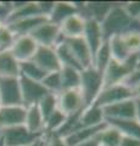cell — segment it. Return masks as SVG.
Segmentation results:
<instances>
[{
    "mask_svg": "<svg viewBox=\"0 0 140 146\" xmlns=\"http://www.w3.org/2000/svg\"><path fill=\"white\" fill-rule=\"evenodd\" d=\"M100 26L105 40L115 35H122L130 31L140 32V22L128 15L123 7V4H115L100 22Z\"/></svg>",
    "mask_w": 140,
    "mask_h": 146,
    "instance_id": "obj_1",
    "label": "cell"
},
{
    "mask_svg": "<svg viewBox=\"0 0 140 146\" xmlns=\"http://www.w3.org/2000/svg\"><path fill=\"white\" fill-rule=\"evenodd\" d=\"M140 65L137 54H133L123 62L110 60L102 74V88L123 83L125 78Z\"/></svg>",
    "mask_w": 140,
    "mask_h": 146,
    "instance_id": "obj_2",
    "label": "cell"
},
{
    "mask_svg": "<svg viewBox=\"0 0 140 146\" xmlns=\"http://www.w3.org/2000/svg\"><path fill=\"white\" fill-rule=\"evenodd\" d=\"M78 89L82 94L84 108L92 106L102 89V73L96 71L94 67L82 70Z\"/></svg>",
    "mask_w": 140,
    "mask_h": 146,
    "instance_id": "obj_3",
    "label": "cell"
},
{
    "mask_svg": "<svg viewBox=\"0 0 140 146\" xmlns=\"http://www.w3.org/2000/svg\"><path fill=\"white\" fill-rule=\"evenodd\" d=\"M129 99H135L133 89L129 88L128 85H125L124 83H119V84L102 88L93 105L102 108L117 102L125 101V100H129Z\"/></svg>",
    "mask_w": 140,
    "mask_h": 146,
    "instance_id": "obj_4",
    "label": "cell"
},
{
    "mask_svg": "<svg viewBox=\"0 0 140 146\" xmlns=\"http://www.w3.org/2000/svg\"><path fill=\"white\" fill-rule=\"evenodd\" d=\"M57 108L67 117L77 115L84 110L83 98L79 89H67L57 94Z\"/></svg>",
    "mask_w": 140,
    "mask_h": 146,
    "instance_id": "obj_5",
    "label": "cell"
},
{
    "mask_svg": "<svg viewBox=\"0 0 140 146\" xmlns=\"http://www.w3.org/2000/svg\"><path fill=\"white\" fill-rule=\"evenodd\" d=\"M29 36L34 40L38 46H51V48H55L64 38L60 33L58 26L54 25L49 21L38 26L29 34Z\"/></svg>",
    "mask_w": 140,
    "mask_h": 146,
    "instance_id": "obj_6",
    "label": "cell"
},
{
    "mask_svg": "<svg viewBox=\"0 0 140 146\" xmlns=\"http://www.w3.org/2000/svg\"><path fill=\"white\" fill-rule=\"evenodd\" d=\"M43 134H33L21 124L1 130V139L5 146H25L34 143Z\"/></svg>",
    "mask_w": 140,
    "mask_h": 146,
    "instance_id": "obj_7",
    "label": "cell"
},
{
    "mask_svg": "<svg viewBox=\"0 0 140 146\" xmlns=\"http://www.w3.org/2000/svg\"><path fill=\"white\" fill-rule=\"evenodd\" d=\"M19 79H20V86H21L22 105L26 108L34 106V105H38V102L44 98V95H46L49 93L40 82L28 79L22 76L19 77Z\"/></svg>",
    "mask_w": 140,
    "mask_h": 146,
    "instance_id": "obj_8",
    "label": "cell"
},
{
    "mask_svg": "<svg viewBox=\"0 0 140 146\" xmlns=\"http://www.w3.org/2000/svg\"><path fill=\"white\" fill-rule=\"evenodd\" d=\"M0 99L3 106H23L19 77L0 78Z\"/></svg>",
    "mask_w": 140,
    "mask_h": 146,
    "instance_id": "obj_9",
    "label": "cell"
},
{
    "mask_svg": "<svg viewBox=\"0 0 140 146\" xmlns=\"http://www.w3.org/2000/svg\"><path fill=\"white\" fill-rule=\"evenodd\" d=\"M64 42L82 70L88 68V67H93L92 52H90V50L88 48L87 43H85V40L83 39V36L70 38V39L64 38Z\"/></svg>",
    "mask_w": 140,
    "mask_h": 146,
    "instance_id": "obj_10",
    "label": "cell"
},
{
    "mask_svg": "<svg viewBox=\"0 0 140 146\" xmlns=\"http://www.w3.org/2000/svg\"><path fill=\"white\" fill-rule=\"evenodd\" d=\"M32 61L46 73L61 70V62L57 57L56 50L51 46H38Z\"/></svg>",
    "mask_w": 140,
    "mask_h": 146,
    "instance_id": "obj_11",
    "label": "cell"
},
{
    "mask_svg": "<svg viewBox=\"0 0 140 146\" xmlns=\"http://www.w3.org/2000/svg\"><path fill=\"white\" fill-rule=\"evenodd\" d=\"M37 49L38 45L29 35H20L13 40L10 52L19 62H25L32 60Z\"/></svg>",
    "mask_w": 140,
    "mask_h": 146,
    "instance_id": "obj_12",
    "label": "cell"
},
{
    "mask_svg": "<svg viewBox=\"0 0 140 146\" xmlns=\"http://www.w3.org/2000/svg\"><path fill=\"white\" fill-rule=\"evenodd\" d=\"M105 121L107 119H135V99H129L110 106L102 107Z\"/></svg>",
    "mask_w": 140,
    "mask_h": 146,
    "instance_id": "obj_13",
    "label": "cell"
},
{
    "mask_svg": "<svg viewBox=\"0 0 140 146\" xmlns=\"http://www.w3.org/2000/svg\"><path fill=\"white\" fill-rule=\"evenodd\" d=\"M83 39L85 40V43H87L90 52H92L93 60H94L95 54L98 52V50L100 49L102 43L105 42L104 35H102L100 22H98L95 20H87L85 21V28H84V33H83Z\"/></svg>",
    "mask_w": 140,
    "mask_h": 146,
    "instance_id": "obj_14",
    "label": "cell"
},
{
    "mask_svg": "<svg viewBox=\"0 0 140 146\" xmlns=\"http://www.w3.org/2000/svg\"><path fill=\"white\" fill-rule=\"evenodd\" d=\"M85 21L87 20L78 12L68 16L58 25L61 35L66 39L83 36L84 28H85Z\"/></svg>",
    "mask_w": 140,
    "mask_h": 146,
    "instance_id": "obj_15",
    "label": "cell"
},
{
    "mask_svg": "<svg viewBox=\"0 0 140 146\" xmlns=\"http://www.w3.org/2000/svg\"><path fill=\"white\" fill-rule=\"evenodd\" d=\"M26 107L1 106L0 108V131L6 128L21 125L25 123Z\"/></svg>",
    "mask_w": 140,
    "mask_h": 146,
    "instance_id": "obj_16",
    "label": "cell"
},
{
    "mask_svg": "<svg viewBox=\"0 0 140 146\" xmlns=\"http://www.w3.org/2000/svg\"><path fill=\"white\" fill-rule=\"evenodd\" d=\"M48 21L49 18L45 16H34V17H27V18H23V20H19V21L11 22V23H7L6 27L15 34V36L29 35L38 26Z\"/></svg>",
    "mask_w": 140,
    "mask_h": 146,
    "instance_id": "obj_17",
    "label": "cell"
},
{
    "mask_svg": "<svg viewBox=\"0 0 140 146\" xmlns=\"http://www.w3.org/2000/svg\"><path fill=\"white\" fill-rule=\"evenodd\" d=\"M106 125H107V123L105 122L104 124L96 125V127H82L80 129L72 133L71 135L64 138V140L67 144V146H76L78 144H82L88 140L94 139L99 134V131H101Z\"/></svg>",
    "mask_w": 140,
    "mask_h": 146,
    "instance_id": "obj_18",
    "label": "cell"
},
{
    "mask_svg": "<svg viewBox=\"0 0 140 146\" xmlns=\"http://www.w3.org/2000/svg\"><path fill=\"white\" fill-rule=\"evenodd\" d=\"M76 12H78V9H77L74 1H55L54 9L48 18L49 22L58 26L65 18Z\"/></svg>",
    "mask_w": 140,
    "mask_h": 146,
    "instance_id": "obj_19",
    "label": "cell"
},
{
    "mask_svg": "<svg viewBox=\"0 0 140 146\" xmlns=\"http://www.w3.org/2000/svg\"><path fill=\"white\" fill-rule=\"evenodd\" d=\"M23 125L33 134H44V117L37 105L26 108Z\"/></svg>",
    "mask_w": 140,
    "mask_h": 146,
    "instance_id": "obj_20",
    "label": "cell"
},
{
    "mask_svg": "<svg viewBox=\"0 0 140 146\" xmlns=\"http://www.w3.org/2000/svg\"><path fill=\"white\" fill-rule=\"evenodd\" d=\"M20 77V62L12 56L10 50L0 51V78Z\"/></svg>",
    "mask_w": 140,
    "mask_h": 146,
    "instance_id": "obj_21",
    "label": "cell"
},
{
    "mask_svg": "<svg viewBox=\"0 0 140 146\" xmlns=\"http://www.w3.org/2000/svg\"><path fill=\"white\" fill-rule=\"evenodd\" d=\"M105 122L115 127L122 135L140 139V123L137 119H107Z\"/></svg>",
    "mask_w": 140,
    "mask_h": 146,
    "instance_id": "obj_22",
    "label": "cell"
},
{
    "mask_svg": "<svg viewBox=\"0 0 140 146\" xmlns=\"http://www.w3.org/2000/svg\"><path fill=\"white\" fill-rule=\"evenodd\" d=\"M80 124L82 127H96L105 123V117H104L102 108L92 105L87 108H84L80 112Z\"/></svg>",
    "mask_w": 140,
    "mask_h": 146,
    "instance_id": "obj_23",
    "label": "cell"
},
{
    "mask_svg": "<svg viewBox=\"0 0 140 146\" xmlns=\"http://www.w3.org/2000/svg\"><path fill=\"white\" fill-rule=\"evenodd\" d=\"M107 43H108V48H110V55H111L112 60L123 62L127 60L130 55H133L127 49L125 44L123 43V40L121 38V35L111 36L110 39H107Z\"/></svg>",
    "mask_w": 140,
    "mask_h": 146,
    "instance_id": "obj_24",
    "label": "cell"
},
{
    "mask_svg": "<svg viewBox=\"0 0 140 146\" xmlns=\"http://www.w3.org/2000/svg\"><path fill=\"white\" fill-rule=\"evenodd\" d=\"M60 77L62 90L77 89L80 83V70L70 66H61Z\"/></svg>",
    "mask_w": 140,
    "mask_h": 146,
    "instance_id": "obj_25",
    "label": "cell"
},
{
    "mask_svg": "<svg viewBox=\"0 0 140 146\" xmlns=\"http://www.w3.org/2000/svg\"><path fill=\"white\" fill-rule=\"evenodd\" d=\"M122 136H123V135H122L115 127L107 124L101 131H99V134L95 136V139L99 141V144H100V145L118 146Z\"/></svg>",
    "mask_w": 140,
    "mask_h": 146,
    "instance_id": "obj_26",
    "label": "cell"
},
{
    "mask_svg": "<svg viewBox=\"0 0 140 146\" xmlns=\"http://www.w3.org/2000/svg\"><path fill=\"white\" fill-rule=\"evenodd\" d=\"M20 76L35 82H42L44 77L46 76V72L43 71L32 60H29V61L20 62Z\"/></svg>",
    "mask_w": 140,
    "mask_h": 146,
    "instance_id": "obj_27",
    "label": "cell"
},
{
    "mask_svg": "<svg viewBox=\"0 0 140 146\" xmlns=\"http://www.w3.org/2000/svg\"><path fill=\"white\" fill-rule=\"evenodd\" d=\"M67 119V116L64 115L60 110H55L49 117L45 118L44 121V133L45 134H54L60 129L61 125L64 124Z\"/></svg>",
    "mask_w": 140,
    "mask_h": 146,
    "instance_id": "obj_28",
    "label": "cell"
},
{
    "mask_svg": "<svg viewBox=\"0 0 140 146\" xmlns=\"http://www.w3.org/2000/svg\"><path fill=\"white\" fill-rule=\"evenodd\" d=\"M111 60V55H110V48H108V43L107 40L102 43V45L100 46V49L98 50V52L94 56L93 60V67L95 68L96 71H99L100 73L104 74V71L107 67L108 62Z\"/></svg>",
    "mask_w": 140,
    "mask_h": 146,
    "instance_id": "obj_29",
    "label": "cell"
},
{
    "mask_svg": "<svg viewBox=\"0 0 140 146\" xmlns=\"http://www.w3.org/2000/svg\"><path fill=\"white\" fill-rule=\"evenodd\" d=\"M37 106L45 121V118L50 116L55 110H57V94L48 93L46 95H44V98L38 102Z\"/></svg>",
    "mask_w": 140,
    "mask_h": 146,
    "instance_id": "obj_30",
    "label": "cell"
},
{
    "mask_svg": "<svg viewBox=\"0 0 140 146\" xmlns=\"http://www.w3.org/2000/svg\"><path fill=\"white\" fill-rule=\"evenodd\" d=\"M43 86L46 89L49 93L58 94L62 91V85H61V77H60V71L57 72H50L46 73V76L40 82Z\"/></svg>",
    "mask_w": 140,
    "mask_h": 146,
    "instance_id": "obj_31",
    "label": "cell"
},
{
    "mask_svg": "<svg viewBox=\"0 0 140 146\" xmlns=\"http://www.w3.org/2000/svg\"><path fill=\"white\" fill-rule=\"evenodd\" d=\"M123 43L125 44L127 49L130 54H138L140 49V32L138 31H130L121 35Z\"/></svg>",
    "mask_w": 140,
    "mask_h": 146,
    "instance_id": "obj_32",
    "label": "cell"
},
{
    "mask_svg": "<svg viewBox=\"0 0 140 146\" xmlns=\"http://www.w3.org/2000/svg\"><path fill=\"white\" fill-rule=\"evenodd\" d=\"M15 38H16L15 34H13L7 27H5L4 29L0 31V51L10 50Z\"/></svg>",
    "mask_w": 140,
    "mask_h": 146,
    "instance_id": "obj_33",
    "label": "cell"
},
{
    "mask_svg": "<svg viewBox=\"0 0 140 146\" xmlns=\"http://www.w3.org/2000/svg\"><path fill=\"white\" fill-rule=\"evenodd\" d=\"M123 83L125 85H128L129 88H132V89H134L135 86L140 85V65L130 73L127 78H125V80L123 82Z\"/></svg>",
    "mask_w": 140,
    "mask_h": 146,
    "instance_id": "obj_34",
    "label": "cell"
},
{
    "mask_svg": "<svg viewBox=\"0 0 140 146\" xmlns=\"http://www.w3.org/2000/svg\"><path fill=\"white\" fill-rule=\"evenodd\" d=\"M124 10L132 18H138L140 16V1H129L123 4Z\"/></svg>",
    "mask_w": 140,
    "mask_h": 146,
    "instance_id": "obj_35",
    "label": "cell"
},
{
    "mask_svg": "<svg viewBox=\"0 0 140 146\" xmlns=\"http://www.w3.org/2000/svg\"><path fill=\"white\" fill-rule=\"evenodd\" d=\"M12 12V3L11 1H0V21L6 25Z\"/></svg>",
    "mask_w": 140,
    "mask_h": 146,
    "instance_id": "obj_36",
    "label": "cell"
},
{
    "mask_svg": "<svg viewBox=\"0 0 140 146\" xmlns=\"http://www.w3.org/2000/svg\"><path fill=\"white\" fill-rule=\"evenodd\" d=\"M49 138H48V144L46 146H67V144L65 143V140L57 136L55 134H48Z\"/></svg>",
    "mask_w": 140,
    "mask_h": 146,
    "instance_id": "obj_37",
    "label": "cell"
},
{
    "mask_svg": "<svg viewBox=\"0 0 140 146\" xmlns=\"http://www.w3.org/2000/svg\"><path fill=\"white\" fill-rule=\"evenodd\" d=\"M118 146H140V139L130 138V136H122Z\"/></svg>",
    "mask_w": 140,
    "mask_h": 146,
    "instance_id": "obj_38",
    "label": "cell"
},
{
    "mask_svg": "<svg viewBox=\"0 0 140 146\" xmlns=\"http://www.w3.org/2000/svg\"><path fill=\"white\" fill-rule=\"evenodd\" d=\"M48 138H49V135L44 133L38 140H35L34 143L28 144V145H25V146H46V144H48Z\"/></svg>",
    "mask_w": 140,
    "mask_h": 146,
    "instance_id": "obj_39",
    "label": "cell"
},
{
    "mask_svg": "<svg viewBox=\"0 0 140 146\" xmlns=\"http://www.w3.org/2000/svg\"><path fill=\"white\" fill-rule=\"evenodd\" d=\"M76 146H100V144H99V141L95 138H94L92 140H88V141H85V143L78 144V145H76Z\"/></svg>",
    "mask_w": 140,
    "mask_h": 146,
    "instance_id": "obj_40",
    "label": "cell"
},
{
    "mask_svg": "<svg viewBox=\"0 0 140 146\" xmlns=\"http://www.w3.org/2000/svg\"><path fill=\"white\" fill-rule=\"evenodd\" d=\"M135 119L140 123V99H135Z\"/></svg>",
    "mask_w": 140,
    "mask_h": 146,
    "instance_id": "obj_41",
    "label": "cell"
},
{
    "mask_svg": "<svg viewBox=\"0 0 140 146\" xmlns=\"http://www.w3.org/2000/svg\"><path fill=\"white\" fill-rule=\"evenodd\" d=\"M133 91H134V96H135V99H140V85L135 86V88L133 89Z\"/></svg>",
    "mask_w": 140,
    "mask_h": 146,
    "instance_id": "obj_42",
    "label": "cell"
},
{
    "mask_svg": "<svg viewBox=\"0 0 140 146\" xmlns=\"http://www.w3.org/2000/svg\"><path fill=\"white\" fill-rule=\"evenodd\" d=\"M5 27H6V25L4 23L3 21H0V31H1V29H4V28H5Z\"/></svg>",
    "mask_w": 140,
    "mask_h": 146,
    "instance_id": "obj_43",
    "label": "cell"
},
{
    "mask_svg": "<svg viewBox=\"0 0 140 146\" xmlns=\"http://www.w3.org/2000/svg\"><path fill=\"white\" fill-rule=\"evenodd\" d=\"M137 56H138V58H139V62H140V49H139V51H138V54H137Z\"/></svg>",
    "mask_w": 140,
    "mask_h": 146,
    "instance_id": "obj_44",
    "label": "cell"
},
{
    "mask_svg": "<svg viewBox=\"0 0 140 146\" xmlns=\"http://www.w3.org/2000/svg\"><path fill=\"white\" fill-rule=\"evenodd\" d=\"M1 106H3V105H1V99H0V108H1Z\"/></svg>",
    "mask_w": 140,
    "mask_h": 146,
    "instance_id": "obj_45",
    "label": "cell"
},
{
    "mask_svg": "<svg viewBox=\"0 0 140 146\" xmlns=\"http://www.w3.org/2000/svg\"><path fill=\"white\" fill-rule=\"evenodd\" d=\"M137 20H138V21H139V22H140V16H139V17H138V18H137Z\"/></svg>",
    "mask_w": 140,
    "mask_h": 146,
    "instance_id": "obj_46",
    "label": "cell"
},
{
    "mask_svg": "<svg viewBox=\"0 0 140 146\" xmlns=\"http://www.w3.org/2000/svg\"><path fill=\"white\" fill-rule=\"evenodd\" d=\"M100 146H105V145H100Z\"/></svg>",
    "mask_w": 140,
    "mask_h": 146,
    "instance_id": "obj_47",
    "label": "cell"
}]
</instances>
